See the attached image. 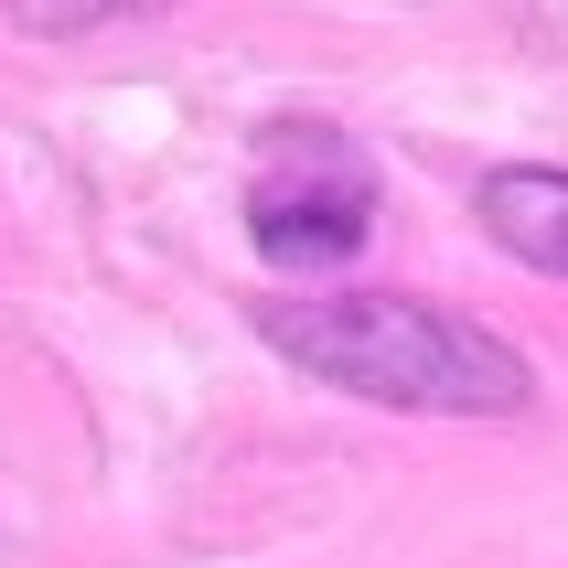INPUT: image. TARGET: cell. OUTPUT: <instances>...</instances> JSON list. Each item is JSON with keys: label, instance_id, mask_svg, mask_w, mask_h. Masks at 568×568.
I'll return each instance as SVG.
<instances>
[{"label": "cell", "instance_id": "cell-1", "mask_svg": "<svg viewBox=\"0 0 568 568\" xmlns=\"http://www.w3.org/2000/svg\"><path fill=\"white\" fill-rule=\"evenodd\" d=\"M247 322L280 365L344 386L365 408H408V418L537 408V365L494 322L450 312V301H418V290H268V301H247Z\"/></svg>", "mask_w": 568, "mask_h": 568}, {"label": "cell", "instance_id": "cell-2", "mask_svg": "<svg viewBox=\"0 0 568 568\" xmlns=\"http://www.w3.org/2000/svg\"><path fill=\"white\" fill-rule=\"evenodd\" d=\"M376 215H386V183L376 161L354 151L344 129H268L247 161V247L290 280H322V268H354L376 247Z\"/></svg>", "mask_w": 568, "mask_h": 568}, {"label": "cell", "instance_id": "cell-3", "mask_svg": "<svg viewBox=\"0 0 568 568\" xmlns=\"http://www.w3.org/2000/svg\"><path fill=\"white\" fill-rule=\"evenodd\" d=\"M473 215H483V236H494L515 268L568 280V172L558 161H494L473 183Z\"/></svg>", "mask_w": 568, "mask_h": 568}, {"label": "cell", "instance_id": "cell-4", "mask_svg": "<svg viewBox=\"0 0 568 568\" xmlns=\"http://www.w3.org/2000/svg\"><path fill=\"white\" fill-rule=\"evenodd\" d=\"M151 11H172V0H0V22L43 32V43H64V32H108V22H151Z\"/></svg>", "mask_w": 568, "mask_h": 568}]
</instances>
